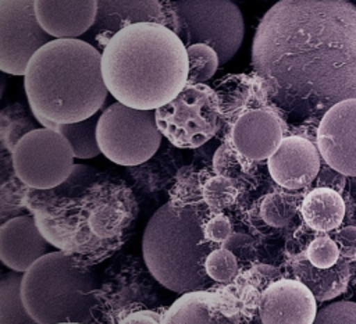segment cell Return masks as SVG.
Returning <instances> with one entry per match:
<instances>
[{"label": "cell", "instance_id": "cell-1", "mask_svg": "<svg viewBox=\"0 0 356 324\" xmlns=\"http://www.w3.org/2000/svg\"><path fill=\"white\" fill-rule=\"evenodd\" d=\"M252 65L270 102L289 114H324L356 99V6L277 1L253 36Z\"/></svg>", "mask_w": 356, "mask_h": 324}, {"label": "cell", "instance_id": "cell-2", "mask_svg": "<svg viewBox=\"0 0 356 324\" xmlns=\"http://www.w3.org/2000/svg\"><path fill=\"white\" fill-rule=\"evenodd\" d=\"M22 203L44 238L83 267L113 257L129 239L139 214L124 179L85 164H75L56 188L25 186Z\"/></svg>", "mask_w": 356, "mask_h": 324}, {"label": "cell", "instance_id": "cell-3", "mask_svg": "<svg viewBox=\"0 0 356 324\" xmlns=\"http://www.w3.org/2000/svg\"><path fill=\"white\" fill-rule=\"evenodd\" d=\"M102 72L117 102L138 110H157L186 85V46L161 24H134L104 46Z\"/></svg>", "mask_w": 356, "mask_h": 324}, {"label": "cell", "instance_id": "cell-4", "mask_svg": "<svg viewBox=\"0 0 356 324\" xmlns=\"http://www.w3.org/2000/svg\"><path fill=\"white\" fill-rule=\"evenodd\" d=\"M24 76L35 118L54 124L97 114L108 93L100 51L81 39H53L33 54Z\"/></svg>", "mask_w": 356, "mask_h": 324}, {"label": "cell", "instance_id": "cell-5", "mask_svg": "<svg viewBox=\"0 0 356 324\" xmlns=\"http://www.w3.org/2000/svg\"><path fill=\"white\" fill-rule=\"evenodd\" d=\"M210 216L170 202L150 217L142 239L143 260L157 282L174 292L203 291L210 285L204 261L217 248L204 236Z\"/></svg>", "mask_w": 356, "mask_h": 324}, {"label": "cell", "instance_id": "cell-6", "mask_svg": "<svg viewBox=\"0 0 356 324\" xmlns=\"http://www.w3.org/2000/svg\"><path fill=\"white\" fill-rule=\"evenodd\" d=\"M97 288L92 267L76 264L61 250L40 257L24 273L21 282L22 300L39 324H90Z\"/></svg>", "mask_w": 356, "mask_h": 324}, {"label": "cell", "instance_id": "cell-7", "mask_svg": "<svg viewBox=\"0 0 356 324\" xmlns=\"http://www.w3.org/2000/svg\"><path fill=\"white\" fill-rule=\"evenodd\" d=\"M156 281L145 260L134 254L115 256L96 291L95 317L117 324L131 313L153 310L160 302Z\"/></svg>", "mask_w": 356, "mask_h": 324}, {"label": "cell", "instance_id": "cell-8", "mask_svg": "<svg viewBox=\"0 0 356 324\" xmlns=\"http://www.w3.org/2000/svg\"><path fill=\"white\" fill-rule=\"evenodd\" d=\"M161 138L154 110H138L115 102L97 121L100 152L118 165L132 167L145 163L157 153Z\"/></svg>", "mask_w": 356, "mask_h": 324}, {"label": "cell", "instance_id": "cell-9", "mask_svg": "<svg viewBox=\"0 0 356 324\" xmlns=\"http://www.w3.org/2000/svg\"><path fill=\"white\" fill-rule=\"evenodd\" d=\"M163 136L177 149H196L210 140L222 122L214 88L185 85L170 103L154 110Z\"/></svg>", "mask_w": 356, "mask_h": 324}, {"label": "cell", "instance_id": "cell-10", "mask_svg": "<svg viewBox=\"0 0 356 324\" xmlns=\"http://www.w3.org/2000/svg\"><path fill=\"white\" fill-rule=\"evenodd\" d=\"M182 19L181 40L185 46L204 43L213 47L220 64L239 50L245 33L241 10L232 0H175Z\"/></svg>", "mask_w": 356, "mask_h": 324}, {"label": "cell", "instance_id": "cell-11", "mask_svg": "<svg viewBox=\"0 0 356 324\" xmlns=\"http://www.w3.org/2000/svg\"><path fill=\"white\" fill-rule=\"evenodd\" d=\"M74 152L67 138L53 128H36L19 139L11 153L18 179L33 189H51L74 170Z\"/></svg>", "mask_w": 356, "mask_h": 324}, {"label": "cell", "instance_id": "cell-12", "mask_svg": "<svg viewBox=\"0 0 356 324\" xmlns=\"http://www.w3.org/2000/svg\"><path fill=\"white\" fill-rule=\"evenodd\" d=\"M36 0H0V70L25 75L33 54L54 38L40 25Z\"/></svg>", "mask_w": 356, "mask_h": 324}, {"label": "cell", "instance_id": "cell-13", "mask_svg": "<svg viewBox=\"0 0 356 324\" xmlns=\"http://www.w3.org/2000/svg\"><path fill=\"white\" fill-rule=\"evenodd\" d=\"M317 147L327 165L356 177V99L343 100L323 114Z\"/></svg>", "mask_w": 356, "mask_h": 324}, {"label": "cell", "instance_id": "cell-14", "mask_svg": "<svg viewBox=\"0 0 356 324\" xmlns=\"http://www.w3.org/2000/svg\"><path fill=\"white\" fill-rule=\"evenodd\" d=\"M317 299L295 278H278L261 293L259 316L263 324H313Z\"/></svg>", "mask_w": 356, "mask_h": 324}, {"label": "cell", "instance_id": "cell-15", "mask_svg": "<svg viewBox=\"0 0 356 324\" xmlns=\"http://www.w3.org/2000/svg\"><path fill=\"white\" fill-rule=\"evenodd\" d=\"M285 124L275 106L253 108L243 113L229 129L236 150L246 159L261 161L268 159L284 139Z\"/></svg>", "mask_w": 356, "mask_h": 324}, {"label": "cell", "instance_id": "cell-16", "mask_svg": "<svg viewBox=\"0 0 356 324\" xmlns=\"http://www.w3.org/2000/svg\"><path fill=\"white\" fill-rule=\"evenodd\" d=\"M318 147L309 139L291 135L284 136L277 150L267 159L271 178L288 191L302 189L310 185L321 168Z\"/></svg>", "mask_w": 356, "mask_h": 324}, {"label": "cell", "instance_id": "cell-17", "mask_svg": "<svg viewBox=\"0 0 356 324\" xmlns=\"http://www.w3.org/2000/svg\"><path fill=\"white\" fill-rule=\"evenodd\" d=\"M51 246L32 216L11 217L0 227V257L13 271L25 273Z\"/></svg>", "mask_w": 356, "mask_h": 324}, {"label": "cell", "instance_id": "cell-18", "mask_svg": "<svg viewBox=\"0 0 356 324\" xmlns=\"http://www.w3.org/2000/svg\"><path fill=\"white\" fill-rule=\"evenodd\" d=\"M139 22L163 25L161 0H97L96 21L89 36L106 46L117 32Z\"/></svg>", "mask_w": 356, "mask_h": 324}, {"label": "cell", "instance_id": "cell-19", "mask_svg": "<svg viewBox=\"0 0 356 324\" xmlns=\"http://www.w3.org/2000/svg\"><path fill=\"white\" fill-rule=\"evenodd\" d=\"M35 10L54 39H78L95 25L97 0H36Z\"/></svg>", "mask_w": 356, "mask_h": 324}, {"label": "cell", "instance_id": "cell-20", "mask_svg": "<svg viewBox=\"0 0 356 324\" xmlns=\"http://www.w3.org/2000/svg\"><path fill=\"white\" fill-rule=\"evenodd\" d=\"M163 324H241V314L217 291L182 293L163 314Z\"/></svg>", "mask_w": 356, "mask_h": 324}, {"label": "cell", "instance_id": "cell-21", "mask_svg": "<svg viewBox=\"0 0 356 324\" xmlns=\"http://www.w3.org/2000/svg\"><path fill=\"white\" fill-rule=\"evenodd\" d=\"M221 120L234 124L243 113L274 106L268 96L261 78L257 74H229L216 82Z\"/></svg>", "mask_w": 356, "mask_h": 324}, {"label": "cell", "instance_id": "cell-22", "mask_svg": "<svg viewBox=\"0 0 356 324\" xmlns=\"http://www.w3.org/2000/svg\"><path fill=\"white\" fill-rule=\"evenodd\" d=\"M286 266L292 278L305 284L318 302L339 296L346 289L350 280V267L345 259H339V261L330 268H317L302 256L288 253Z\"/></svg>", "mask_w": 356, "mask_h": 324}, {"label": "cell", "instance_id": "cell-23", "mask_svg": "<svg viewBox=\"0 0 356 324\" xmlns=\"http://www.w3.org/2000/svg\"><path fill=\"white\" fill-rule=\"evenodd\" d=\"M281 278L280 271L271 266H256L245 273H239L236 278L217 289L242 316H252L259 310V303L263 291L275 280Z\"/></svg>", "mask_w": 356, "mask_h": 324}, {"label": "cell", "instance_id": "cell-24", "mask_svg": "<svg viewBox=\"0 0 356 324\" xmlns=\"http://www.w3.org/2000/svg\"><path fill=\"white\" fill-rule=\"evenodd\" d=\"M172 147L157 150L142 164L127 167L135 186L145 193H154L174 184L178 171L184 167L181 154Z\"/></svg>", "mask_w": 356, "mask_h": 324}, {"label": "cell", "instance_id": "cell-25", "mask_svg": "<svg viewBox=\"0 0 356 324\" xmlns=\"http://www.w3.org/2000/svg\"><path fill=\"white\" fill-rule=\"evenodd\" d=\"M300 214L310 229L328 232L341 225L345 216V203L339 192L317 186L303 196Z\"/></svg>", "mask_w": 356, "mask_h": 324}, {"label": "cell", "instance_id": "cell-26", "mask_svg": "<svg viewBox=\"0 0 356 324\" xmlns=\"http://www.w3.org/2000/svg\"><path fill=\"white\" fill-rule=\"evenodd\" d=\"M99 117L100 115L95 114L83 121L71 122V124H54L43 118H38V121L44 128H53L60 133H63L70 142L74 156L76 159H92L99 153H102L97 142Z\"/></svg>", "mask_w": 356, "mask_h": 324}, {"label": "cell", "instance_id": "cell-27", "mask_svg": "<svg viewBox=\"0 0 356 324\" xmlns=\"http://www.w3.org/2000/svg\"><path fill=\"white\" fill-rule=\"evenodd\" d=\"M239 196V185L227 177L203 170L200 182V209L213 216L231 207Z\"/></svg>", "mask_w": 356, "mask_h": 324}, {"label": "cell", "instance_id": "cell-28", "mask_svg": "<svg viewBox=\"0 0 356 324\" xmlns=\"http://www.w3.org/2000/svg\"><path fill=\"white\" fill-rule=\"evenodd\" d=\"M22 278L24 273L10 271L0 282V324H39L22 300Z\"/></svg>", "mask_w": 356, "mask_h": 324}, {"label": "cell", "instance_id": "cell-29", "mask_svg": "<svg viewBox=\"0 0 356 324\" xmlns=\"http://www.w3.org/2000/svg\"><path fill=\"white\" fill-rule=\"evenodd\" d=\"M302 200L298 195L289 192H270L264 195L259 203V216L261 220L274 228H284L291 224Z\"/></svg>", "mask_w": 356, "mask_h": 324}, {"label": "cell", "instance_id": "cell-30", "mask_svg": "<svg viewBox=\"0 0 356 324\" xmlns=\"http://www.w3.org/2000/svg\"><path fill=\"white\" fill-rule=\"evenodd\" d=\"M254 163L256 161L246 159L236 150L228 135L213 156V172L231 178L239 184L252 177Z\"/></svg>", "mask_w": 356, "mask_h": 324}, {"label": "cell", "instance_id": "cell-31", "mask_svg": "<svg viewBox=\"0 0 356 324\" xmlns=\"http://www.w3.org/2000/svg\"><path fill=\"white\" fill-rule=\"evenodd\" d=\"M288 253L302 256L307 263L317 268H330L342 257L338 243L325 234L313 236L302 248L293 242H288Z\"/></svg>", "mask_w": 356, "mask_h": 324}, {"label": "cell", "instance_id": "cell-32", "mask_svg": "<svg viewBox=\"0 0 356 324\" xmlns=\"http://www.w3.org/2000/svg\"><path fill=\"white\" fill-rule=\"evenodd\" d=\"M36 129L26 110L21 104H10L0 114V139L1 146L13 153L15 145L28 132Z\"/></svg>", "mask_w": 356, "mask_h": 324}, {"label": "cell", "instance_id": "cell-33", "mask_svg": "<svg viewBox=\"0 0 356 324\" xmlns=\"http://www.w3.org/2000/svg\"><path fill=\"white\" fill-rule=\"evenodd\" d=\"M188 53V85L204 83L217 71L220 58L217 51L204 43L186 46Z\"/></svg>", "mask_w": 356, "mask_h": 324}, {"label": "cell", "instance_id": "cell-34", "mask_svg": "<svg viewBox=\"0 0 356 324\" xmlns=\"http://www.w3.org/2000/svg\"><path fill=\"white\" fill-rule=\"evenodd\" d=\"M204 268L210 280L218 284H229L239 274V261L231 250L217 246L209 253Z\"/></svg>", "mask_w": 356, "mask_h": 324}, {"label": "cell", "instance_id": "cell-35", "mask_svg": "<svg viewBox=\"0 0 356 324\" xmlns=\"http://www.w3.org/2000/svg\"><path fill=\"white\" fill-rule=\"evenodd\" d=\"M313 324H356V302H334L321 307Z\"/></svg>", "mask_w": 356, "mask_h": 324}, {"label": "cell", "instance_id": "cell-36", "mask_svg": "<svg viewBox=\"0 0 356 324\" xmlns=\"http://www.w3.org/2000/svg\"><path fill=\"white\" fill-rule=\"evenodd\" d=\"M232 234V224L224 213H216L204 222V236L214 245H222Z\"/></svg>", "mask_w": 356, "mask_h": 324}, {"label": "cell", "instance_id": "cell-37", "mask_svg": "<svg viewBox=\"0 0 356 324\" xmlns=\"http://www.w3.org/2000/svg\"><path fill=\"white\" fill-rule=\"evenodd\" d=\"M228 250H231L238 261H252L254 259V241L245 234L234 232L222 245H220Z\"/></svg>", "mask_w": 356, "mask_h": 324}, {"label": "cell", "instance_id": "cell-38", "mask_svg": "<svg viewBox=\"0 0 356 324\" xmlns=\"http://www.w3.org/2000/svg\"><path fill=\"white\" fill-rule=\"evenodd\" d=\"M161 8H163V25L171 29L175 35L181 38L184 26H182V19L177 10L175 1L161 0Z\"/></svg>", "mask_w": 356, "mask_h": 324}, {"label": "cell", "instance_id": "cell-39", "mask_svg": "<svg viewBox=\"0 0 356 324\" xmlns=\"http://www.w3.org/2000/svg\"><path fill=\"white\" fill-rule=\"evenodd\" d=\"M317 181H318L317 186L331 188V189L339 192V191H342V188L345 185V175L341 174L339 171L331 168L330 165H327L325 168H320Z\"/></svg>", "mask_w": 356, "mask_h": 324}, {"label": "cell", "instance_id": "cell-40", "mask_svg": "<svg viewBox=\"0 0 356 324\" xmlns=\"http://www.w3.org/2000/svg\"><path fill=\"white\" fill-rule=\"evenodd\" d=\"M117 324H163V314L154 310H140L128 314Z\"/></svg>", "mask_w": 356, "mask_h": 324}, {"label": "cell", "instance_id": "cell-41", "mask_svg": "<svg viewBox=\"0 0 356 324\" xmlns=\"http://www.w3.org/2000/svg\"><path fill=\"white\" fill-rule=\"evenodd\" d=\"M341 249L342 257L345 256H352L353 252L356 250V228L355 227H348L343 228L338 232L337 241H335Z\"/></svg>", "mask_w": 356, "mask_h": 324}, {"label": "cell", "instance_id": "cell-42", "mask_svg": "<svg viewBox=\"0 0 356 324\" xmlns=\"http://www.w3.org/2000/svg\"><path fill=\"white\" fill-rule=\"evenodd\" d=\"M60 324H81V323H60Z\"/></svg>", "mask_w": 356, "mask_h": 324}]
</instances>
